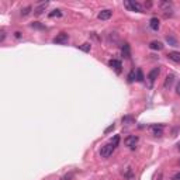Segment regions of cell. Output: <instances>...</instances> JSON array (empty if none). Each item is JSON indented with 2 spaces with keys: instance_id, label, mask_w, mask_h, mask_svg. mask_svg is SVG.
<instances>
[{
  "instance_id": "obj_29",
  "label": "cell",
  "mask_w": 180,
  "mask_h": 180,
  "mask_svg": "<svg viewBox=\"0 0 180 180\" xmlns=\"http://www.w3.org/2000/svg\"><path fill=\"white\" fill-rule=\"evenodd\" d=\"M177 149H179V151H180V142L177 143Z\"/></svg>"
},
{
  "instance_id": "obj_1",
  "label": "cell",
  "mask_w": 180,
  "mask_h": 180,
  "mask_svg": "<svg viewBox=\"0 0 180 180\" xmlns=\"http://www.w3.org/2000/svg\"><path fill=\"white\" fill-rule=\"evenodd\" d=\"M114 149H115V148H114L110 142L106 143L104 146H101V151H100V155H101V158H110L111 155H113Z\"/></svg>"
},
{
  "instance_id": "obj_16",
  "label": "cell",
  "mask_w": 180,
  "mask_h": 180,
  "mask_svg": "<svg viewBox=\"0 0 180 180\" xmlns=\"http://www.w3.org/2000/svg\"><path fill=\"white\" fill-rule=\"evenodd\" d=\"M135 79H136V72H135V69H132L128 73V76H127V80H128V83H132Z\"/></svg>"
},
{
  "instance_id": "obj_11",
  "label": "cell",
  "mask_w": 180,
  "mask_h": 180,
  "mask_svg": "<svg viewBox=\"0 0 180 180\" xmlns=\"http://www.w3.org/2000/svg\"><path fill=\"white\" fill-rule=\"evenodd\" d=\"M149 48L152 51H162L163 49V44L161 41H152V42H149Z\"/></svg>"
},
{
  "instance_id": "obj_19",
  "label": "cell",
  "mask_w": 180,
  "mask_h": 180,
  "mask_svg": "<svg viewBox=\"0 0 180 180\" xmlns=\"http://www.w3.org/2000/svg\"><path fill=\"white\" fill-rule=\"evenodd\" d=\"M118 142H120V135H114V138L110 141V143L113 145L114 148H117V146H118Z\"/></svg>"
},
{
  "instance_id": "obj_26",
  "label": "cell",
  "mask_w": 180,
  "mask_h": 180,
  "mask_svg": "<svg viewBox=\"0 0 180 180\" xmlns=\"http://www.w3.org/2000/svg\"><path fill=\"white\" fill-rule=\"evenodd\" d=\"M176 93L180 96V83H179V85H177V87H176Z\"/></svg>"
},
{
  "instance_id": "obj_18",
  "label": "cell",
  "mask_w": 180,
  "mask_h": 180,
  "mask_svg": "<svg viewBox=\"0 0 180 180\" xmlns=\"http://www.w3.org/2000/svg\"><path fill=\"white\" fill-rule=\"evenodd\" d=\"M135 72H136V80L138 82H143V73H142V69H135Z\"/></svg>"
},
{
  "instance_id": "obj_27",
  "label": "cell",
  "mask_w": 180,
  "mask_h": 180,
  "mask_svg": "<svg viewBox=\"0 0 180 180\" xmlns=\"http://www.w3.org/2000/svg\"><path fill=\"white\" fill-rule=\"evenodd\" d=\"M70 177H72V175H66V176L63 177V180H70Z\"/></svg>"
},
{
  "instance_id": "obj_17",
  "label": "cell",
  "mask_w": 180,
  "mask_h": 180,
  "mask_svg": "<svg viewBox=\"0 0 180 180\" xmlns=\"http://www.w3.org/2000/svg\"><path fill=\"white\" fill-rule=\"evenodd\" d=\"M48 16H49V19H55V17H62V11H61V10H52Z\"/></svg>"
},
{
  "instance_id": "obj_22",
  "label": "cell",
  "mask_w": 180,
  "mask_h": 180,
  "mask_svg": "<svg viewBox=\"0 0 180 180\" xmlns=\"http://www.w3.org/2000/svg\"><path fill=\"white\" fill-rule=\"evenodd\" d=\"M31 10H33V7H31V6H27V7H24L21 10V16H28Z\"/></svg>"
},
{
  "instance_id": "obj_25",
  "label": "cell",
  "mask_w": 180,
  "mask_h": 180,
  "mask_svg": "<svg viewBox=\"0 0 180 180\" xmlns=\"http://www.w3.org/2000/svg\"><path fill=\"white\" fill-rule=\"evenodd\" d=\"M33 27H35V28H44V26H41L38 23H33Z\"/></svg>"
},
{
  "instance_id": "obj_10",
  "label": "cell",
  "mask_w": 180,
  "mask_h": 180,
  "mask_svg": "<svg viewBox=\"0 0 180 180\" xmlns=\"http://www.w3.org/2000/svg\"><path fill=\"white\" fill-rule=\"evenodd\" d=\"M111 16H113V11L111 10H101L99 13V16H97V17H99L100 20H108V19H111Z\"/></svg>"
},
{
  "instance_id": "obj_24",
  "label": "cell",
  "mask_w": 180,
  "mask_h": 180,
  "mask_svg": "<svg viewBox=\"0 0 180 180\" xmlns=\"http://www.w3.org/2000/svg\"><path fill=\"white\" fill-rule=\"evenodd\" d=\"M172 180H180V172L175 173V175H173V177H172Z\"/></svg>"
},
{
  "instance_id": "obj_20",
  "label": "cell",
  "mask_w": 180,
  "mask_h": 180,
  "mask_svg": "<svg viewBox=\"0 0 180 180\" xmlns=\"http://www.w3.org/2000/svg\"><path fill=\"white\" fill-rule=\"evenodd\" d=\"M166 41H168L169 44H172V47H177V41L175 40L173 37H170V35H168V37H166Z\"/></svg>"
},
{
  "instance_id": "obj_5",
  "label": "cell",
  "mask_w": 180,
  "mask_h": 180,
  "mask_svg": "<svg viewBox=\"0 0 180 180\" xmlns=\"http://www.w3.org/2000/svg\"><path fill=\"white\" fill-rule=\"evenodd\" d=\"M162 6V11H163V14H165V17H172L173 16V10H172V6H170L168 2H162L161 3Z\"/></svg>"
},
{
  "instance_id": "obj_28",
  "label": "cell",
  "mask_w": 180,
  "mask_h": 180,
  "mask_svg": "<svg viewBox=\"0 0 180 180\" xmlns=\"http://www.w3.org/2000/svg\"><path fill=\"white\" fill-rule=\"evenodd\" d=\"M14 35H16V38H20V37H21V35H20V33H19V31H16V33H14Z\"/></svg>"
},
{
  "instance_id": "obj_15",
  "label": "cell",
  "mask_w": 180,
  "mask_h": 180,
  "mask_svg": "<svg viewBox=\"0 0 180 180\" xmlns=\"http://www.w3.org/2000/svg\"><path fill=\"white\" fill-rule=\"evenodd\" d=\"M173 82H175V76L173 75H168L166 80H165V89H170V86L173 85Z\"/></svg>"
},
{
  "instance_id": "obj_6",
  "label": "cell",
  "mask_w": 180,
  "mask_h": 180,
  "mask_svg": "<svg viewBox=\"0 0 180 180\" xmlns=\"http://www.w3.org/2000/svg\"><path fill=\"white\" fill-rule=\"evenodd\" d=\"M108 66L113 68L117 73H121V68H122L121 61H118V59H111V61H108Z\"/></svg>"
},
{
  "instance_id": "obj_7",
  "label": "cell",
  "mask_w": 180,
  "mask_h": 180,
  "mask_svg": "<svg viewBox=\"0 0 180 180\" xmlns=\"http://www.w3.org/2000/svg\"><path fill=\"white\" fill-rule=\"evenodd\" d=\"M159 73H161V69L159 68H154V69L149 72V75H148V79H149V83H154L156 79H158V76H159Z\"/></svg>"
},
{
  "instance_id": "obj_21",
  "label": "cell",
  "mask_w": 180,
  "mask_h": 180,
  "mask_svg": "<svg viewBox=\"0 0 180 180\" xmlns=\"http://www.w3.org/2000/svg\"><path fill=\"white\" fill-rule=\"evenodd\" d=\"M79 48H80L83 52H90V44H89V42H85V44L80 45Z\"/></svg>"
},
{
  "instance_id": "obj_14",
  "label": "cell",
  "mask_w": 180,
  "mask_h": 180,
  "mask_svg": "<svg viewBox=\"0 0 180 180\" xmlns=\"http://www.w3.org/2000/svg\"><path fill=\"white\" fill-rule=\"evenodd\" d=\"M121 52H122V56H124V58H127V59L131 58V52H129V45L128 44H124Z\"/></svg>"
},
{
  "instance_id": "obj_8",
  "label": "cell",
  "mask_w": 180,
  "mask_h": 180,
  "mask_svg": "<svg viewBox=\"0 0 180 180\" xmlns=\"http://www.w3.org/2000/svg\"><path fill=\"white\" fill-rule=\"evenodd\" d=\"M151 131H152V134H154L155 136H161L162 134H163V125H161V124L151 125Z\"/></svg>"
},
{
  "instance_id": "obj_4",
  "label": "cell",
  "mask_w": 180,
  "mask_h": 180,
  "mask_svg": "<svg viewBox=\"0 0 180 180\" xmlns=\"http://www.w3.org/2000/svg\"><path fill=\"white\" fill-rule=\"evenodd\" d=\"M124 6L131 11H142V6L138 2H124Z\"/></svg>"
},
{
  "instance_id": "obj_3",
  "label": "cell",
  "mask_w": 180,
  "mask_h": 180,
  "mask_svg": "<svg viewBox=\"0 0 180 180\" xmlns=\"http://www.w3.org/2000/svg\"><path fill=\"white\" fill-rule=\"evenodd\" d=\"M138 141H139V138H138L136 135H129V136L125 138V145H127L128 148H131V149H135Z\"/></svg>"
},
{
  "instance_id": "obj_13",
  "label": "cell",
  "mask_w": 180,
  "mask_h": 180,
  "mask_svg": "<svg viewBox=\"0 0 180 180\" xmlns=\"http://www.w3.org/2000/svg\"><path fill=\"white\" fill-rule=\"evenodd\" d=\"M168 58H169L170 61H173V62L180 63V52H176V51L169 52V54H168Z\"/></svg>"
},
{
  "instance_id": "obj_12",
  "label": "cell",
  "mask_w": 180,
  "mask_h": 180,
  "mask_svg": "<svg viewBox=\"0 0 180 180\" xmlns=\"http://www.w3.org/2000/svg\"><path fill=\"white\" fill-rule=\"evenodd\" d=\"M149 27H151L154 31H158L159 27H161V21H159L158 17H152L151 21H149Z\"/></svg>"
},
{
  "instance_id": "obj_9",
  "label": "cell",
  "mask_w": 180,
  "mask_h": 180,
  "mask_svg": "<svg viewBox=\"0 0 180 180\" xmlns=\"http://www.w3.org/2000/svg\"><path fill=\"white\" fill-rule=\"evenodd\" d=\"M48 4H49L48 2H44V3H41L38 7L34 9V14H35V16H41V14H42V13L45 11V9L48 7Z\"/></svg>"
},
{
  "instance_id": "obj_23",
  "label": "cell",
  "mask_w": 180,
  "mask_h": 180,
  "mask_svg": "<svg viewBox=\"0 0 180 180\" xmlns=\"http://www.w3.org/2000/svg\"><path fill=\"white\" fill-rule=\"evenodd\" d=\"M114 128H115V125H114V124H111L110 127H108V128H106V129H104V134H110V132H113V131H114Z\"/></svg>"
},
{
  "instance_id": "obj_2",
  "label": "cell",
  "mask_w": 180,
  "mask_h": 180,
  "mask_svg": "<svg viewBox=\"0 0 180 180\" xmlns=\"http://www.w3.org/2000/svg\"><path fill=\"white\" fill-rule=\"evenodd\" d=\"M54 44H61V45H63V44H66L68 41H69V35H68L66 33H61V34H58L55 38H54Z\"/></svg>"
}]
</instances>
